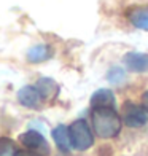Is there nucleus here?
<instances>
[{
  "mask_svg": "<svg viewBox=\"0 0 148 156\" xmlns=\"http://www.w3.org/2000/svg\"><path fill=\"white\" fill-rule=\"evenodd\" d=\"M93 129L100 139L116 137L121 129V118L113 107H96L91 113Z\"/></svg>",
  "mask_w": 148,
  "mask_h": 156,
  "instance_id": "1",
  "label": "nucleus"
},
{
  "mask_svg": "<svg viewBox=\"0 0 148 156\" xmlns=\"http://www.w3.org/2000/svg\"><path fill=\"white\" fill-rule=\"evenodd\" d=\"M69 132H70V142H72V147L75 150L84 151L89 147H93V144H94L93 132H91L86 121H83V119L75 121L69 127Z\"/></svg>",
  "mask_w": 148,
  "mask_h": 156,
  "instance_id": "2",
  "label": "nucleus"
},
{
  "mask_svg": "<svg viewBox=\"0 0 148 156\" xmlns=\"http://www.w3.org/2000/svg\"><path fill=\"white\" fill-rule=\"evenodd\" d=\"M146 108L140 107V105L126 102L123 105V121L124 124H128L129 127H140L148 121L146 116Z\"/></svg>",
  "mask_w": 148,
  "mask_h": 156,
  "instance_id": "3",
  "label": "nucleus"
},
{
  "mask_svg": "<svg viewBox=\"0 0 148 156\" xmlns=\"http://www.w3.org/2000/svg\"><path fill=\"white\" fill-rule=\"evenodd\" d=\"M19 140L24 147H27L29 150H35V151H43L48 153L49 151V147L46 144L45 137L41 136L38 131H27L24 134L19 136Z\"/></svg>",
  "mask_w": 148,
  "mask_h": 156,
  "instance_id": "4",
  "label": "nucleus"
},
{
  "mask_svg": "<svg viewBox=\"0 0 148 156\" xmlns=\"http://www.w3.org/2000/svg\"><path fill=\"white\" fill-rule=\"evenodd\" d=\"M18 101L27 108H38L41 104V96L37 86H24L18 91Z\"/></svg>",
  "mask_w": 148,
  "mask_h": 156,
  "instance_id": "5",
  "label": "nucleus"
},
{
  "mask_svg": "<svg viewBox=\"0 0 148 156\" xmlns=\"http://www.w3.org/2000/svg\"><path fill=\"white\" fill-rule=\"evenodd\" d=\"M124 64L131 72H146L148 70V54L129 53L124 56Z\"/></svg>",
  "mask_w": 148,
  "mask_h": 156,
  "instance_id": "6",
  "label": "nucleus"
},
{
  "mask_svg": "<svg viewBox=\"0 0 148 156\" xmlns=\"http://www.w3.org/2000/svg\"><path fill=\"white\" fill-rule=\"evenodd\" d=\"M53 139H54V144L58 145V148L61 151H69L70 147H72V142H70V132H69V127H65L64 124H59L58 127L53 129Z\"/></svg>",
  "mask_w": 148,
  "mask_h": 156,
  "instance_id": "7",
  "label": "nucleus"
},
{
  "mask_svg": "<svg viewBox=\"0 0 148 156\" xmlns=\"http://www.w3.org/2000/svg\"><path fill=\"white\" fill-rule=\"evenodd\" d=\"M128 18L132 26L137 29L148 30V6H139V8H132L128 13Z\"/></svg>",
  "mask_w": 148,
  "mask_h": 156,
  "instance_id": "8",
  "label": "nucleus"
},
{
  "mask_svg": "<svg viewBox=\"0 0 148 156\" xmlns=\"http://www.w3.org/2000/svg\"><path fill=\"white\" fill-rule=\"evenodd\" d=\"M91 105L96 107H113L115 105V96L110 89H99L91 97Z\"/></svg>",
  "mask_w": 148,
  "mask_h": 156,
  "instance_id": "9",
  "label": "nucleus"
},
{
  "mask_svg": "<svg viewBox=\"0 0 148 156\" xmlns=\"http://www.w3.org/2000/svg\"><path fill=\"white\" fill-rule=\"evenodd\" d=\"M35 86H37L41 99H54L58 96V91H59V86L51 78H40Z\"/></svg>",
  "mask_w": 148,
  "mask_h": 156,
  "instance_id": "10",
  "label": "nucleus"
},
{
  "mask_svg": "<svg viewBox=\"0 0 148 156\" xmlns=\"http://www.w3.org/2000/svg\"><path fill=\"white\" fill-rule=\"evenodd\" d=\"M53 56V51L51 48H49L48 45H37L29 49V53H27V59H29V62H43L46 59H49Z\"/></svg>",
  "mask_w": 148,
  "mask_h": 156,
  "instance_id": "11",
  "label": "nucleus"
},
{
  "mask_svg": "<svg viewBox=\"0 0 148 156\" xmlns=\"http://www.w3.org/2000/svg\"><path fill=\"white\" fill-rule=\"evenodd\" d=\"M18 150L15 142L8 137H0V156H16Z\"/></svg>",
  "mask_w": 148,
  "mask_h": 156,
  "instance_id": "12",
  "label": "nucleus"
},
{
  "mask_svg": "<svg viewBox=\"0 0 148 156\" xmlns=\"http://www.w3.org/2000/svg\"><path fill=\"white\" fill-rule=\"evenodd\" d=\"M16 156H41V154L35 150H21V151H18Z\"/></svg>",
  "mask_w": 148,
  "mask_h": 156,
  "instance_id": "13",
  "label": "nucleus"
},
{
  "mask_svg": "<svg viewBox=\"0 0 148 156\" xmlns=\"http://www.w3.org/2000/svg\"><path fill=\"white\" fill-rule=\"evenodd\" d=\"M142 99H143V107H145V108H146V112H148V91L143 94V97H142Z\"/></svg>",
  "mask_w": 148,
  "mask_h": 156,
  "instance_id": "14",
  "label": "nucleus"
}]
</instances>
